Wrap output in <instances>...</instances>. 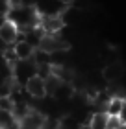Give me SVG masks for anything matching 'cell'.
<instances>
[{
  "label": "cell",
  "instance_id": "6da1fadb",
  "mask_svg": "<svg viewBox=\"0 0 126 129\" xmlns=\"http://www.w3.org/2000/svg\"><path fill=\"white\" fill-rule=\"evenodd\" d=\"M6 20L13 22L19 28V31H24V30H30V28L39 24V15H37L33 6L24 4V6L11 8V9L6 11Z\"/></svg>",
  "mask_w": 126,
  "mask_h": 129
},
{
  "label": "cell",
  "instance_id": "7a4b0ae2",
  "mask_svg": "<svg viewBox=\"0 0 126 129\" xmlns=\"http://www.w3.org/2000/svg\"><path fill=\"white\" fill-rule=\"evenodd\" d=\"M35 70H37V67L32 59H19L11 64V78L22 87L32 76H35Z\"/></svg>",
  "mask_w": 126,
  "mask_h": 129
},
{
  "label": "cell",
  "instance_id": "3957f363",
  "mask_svg": "<svg viewBox=\"0 0 126 129\" xmlns=\"http://www.w3.org/2000/svg\"><path fill=\"white\" fill-rule=\"evenodd\" d=\"M33 8L39 17H59L67 6L61 0H35Z\"/></svg>",
  "mask_w": 126,
  "mask_h": 129
},
{
  "label": "cell",
  "instance_id": "277c9868",
  "mask_svg": "<svg viewBox=\"0 0 126 129\" xmlns=\"http://www.w3.org/2000/svg\"><path fill=\"white\" fill-rule=\"evenodd\" d=\"M41 31L45 35H58L61 33V30L65 28L61 17H39V24Z\"/></svg>",
  "mask_w": 126,
  "mask_h": 129
},
{
  "label": "cell",
  "instance_id": "5b68a950",
  "mask_svg": "<svg viewBox=\"0 0 126 129\" xmlns=\"http://www.w3.org/2000/svg\"><path fill=\"white\" fill-rule=\"evenodd\" d=\"M22 89H24V92H26L30 98H33V100H39V98L46 96L45 79H41L39 76H32V78L22 85Z\"/></svg>",
  "mask_w": 126,
  "mask_h": 129
},
{
  "label": "cell",
  "instance_id": "8992f818",
  "mask_svg": "<svg viewBox=\"0 0 126 129\" xmlns=\"http://www.w3.org/2000/svg\"><path fill=\"white\" fill-rule=\"evenodd\" d=\"M100 76L104 78L106 83H119L124 76V67L119 61H113V63H106V67L102 68Z\"/></svg>",
  "mask_w": 126,
  "mask_h": 129
},
{
  "label": "cell",
  "instance_id": "52a82bcc",
  "mask_svg": "<svg viewBox=\"0 0 126 129\" xmlns=\"http://www.w3.org/2000/svg\"><path fill=\"white\" fill-rule=\"evenodd\" d=\"M19 37H21V31H19V28H17L13 22L4 20L2 24H0V39H2L4 43H8L11 46L15 41H19Z\"/></svg>",
  "mask_w": 126,
  "mask_h": 129
},
{
  "label": "cell",
  "instance_id": "ba28073f",
  "mask_svg": "<svg viewBox=\"0 0 126 129\" xmlns=\"http://www.w3.org/2000/svg\"><path fill=\"white\" fill-rule=\"evenodd\" d=\"M11 48H13L15 55H17V59H32L33 50H35L32 44L26 43V41H24V39H21V37H19V41H15V43L11 44Z\"/></svg>",
  "mask_w": 126,
  "mask_h": 129
},
{
  "label": "cell",
  "instance_id": "9c48e42d",
  "mask_svg": "<svg viewBox=\"0 0 126 129\" xmlns=\"http://www.w3.org/2000/svg\"><path fill=\"white\" fill-rule=\"evenodd\" d=\"M107 116L104 111H93L87 120V125L91 129H107Z\"/></svg>",
  "mask_w": 126,
  "mask_h": 129
},
{
  "label": "cell",
  "instance_id": "30bf717a",
  "mask_svg": "<svg viewBox=\"0 0 126 129\" xmlns=\"http://www.w3.org/2000/svg\"><path fill=\"white\" fill-rule=\"evenodd\" d=\"M122 103H124V98H119V96H111L110 102L106 103L104 107V113L107 116H119L122 111Z\"/></svg>",
  "mask_w": 126,
  "mask_h": 129
},
{
  "label": "cell",
  "instance_id": "8fae6325",
  "mask_svg": "<svg viewBox=\"0 0 126 129\" xmlns=\"http://www.w3.org/2000/svg\"><path fill=\"white\" fill-rule=\"evenodd\" d=\"M32 61L35 63V67L37 64H50V54L41 48H35L33 50V55H32Z\"/></svg>",
  "mask_w": 126,
  "mask_h": 129
},
{
  "label": "cell",
  "instance_id": "7c38bea8",
  "mask_svg": "<svg viewBox=\"0 0 126 129\" xmlns=\"http://www.w3.org/2000/svg\"><path fill=\"white\" fill-rule=\"evenodd\" d=\"M78 127H80V124L70 114H63L58 120V129H78Z\"/></svg>",
  "mask_w": 126,
  "mask_h": 129
},
{
  "label": "cell",
  "instance_id": "4fadbf2b",
  "mask_svg": "<svg viewBox=\"0 0 126 129\" xmlns=\"http://www.w3.org/2000/svg\"><path fill=\"white\" fill-rule=\"evenodd\" d=\"M13 105H15V102H13V98L9 94L8 96H0V111L11 113V111H13Z\"/></svg>",
  "mask_w": 126,
  "mask_h": 129
},
{
  "label": "cell",
  "instance_id": "5bb4252c",
  "mask_svg": "<svg viewBox=\"0 0 126 129\" xmlns=\"http://www.w3.org/2000/svg\"><path fill=\"white\" fill-rule=\"evenodd\" d=\"M119 118L122 120V124H126V100H124V103H122V111H121V114H119Z\"/></svg>",
  "mask_w": 126,
  "mask_h": 129
},
{
  "label": "cell",
  "instance_id": "9a60e30c",
  "mask_svg": "<svg viewBox=\"0 0 126 129\" xmlns=\"http://www.w3.org/2000/svg\"><path fill=\"white\" fill-rule=\"evenodd\" d=\"M61 2H63L65 6H73V4L76 2V0H61Z\"/></svg>",
  "mask_w": 126,
  "mask_h": 129
},
{
  "label": "cell",
  "instance_id": "2e32d148",
  "mask_svg": "<svg viewBox=\"0 0 126 129\" xmlns=\"http://www.w3.org/2000/svg\"><path fill=\"white\" fill-rule=\"evenodd\" d=\"M78 129H91V127H89L87 124H83V125H80V127H78Z\"/></svg>",
  "mask_w": 126,
  "mask_h": 129
},
{
  "label": "cell",
  "instance_id": "e0dca14e",
  "mask_svg": "<svg viewBox=\"0 0 126 129\" xmlns=\"http://www.w3.org/2000/svg\"><path fill=\"white\" fill-rule=\"evenodd\" d=\"M119 129H126V124H121V127H119Z\"/></svg>",
  "mask_w": 126,
  "mask_h": 129
}]
</instances>
